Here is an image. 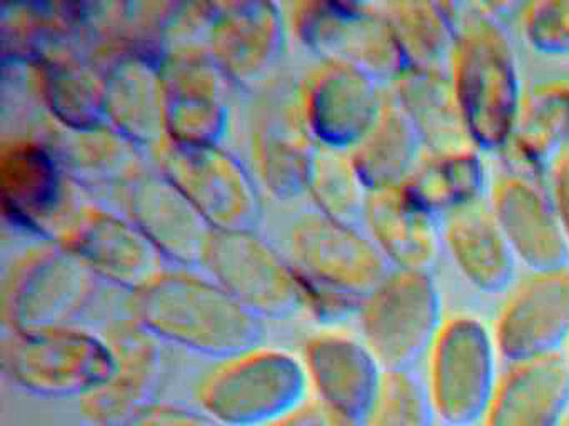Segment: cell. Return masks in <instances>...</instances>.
I'll return each instance as SVG.
<instances>
[{
    "mask_svg": "<svg viewBox=\"0 0 569 426\" xmlns=\"http://www.w3.org/2000/svg\"><path fill=\"white\" fill-rule=\"evenodd\" d=\"M129 316L162 345L214 362L261 345L262 320L206 273L166 268L131 293Z\"/></svg>",
    "mask_w": 569,
    "mask_h": 426,
    "instance_id": "6da1fadb",
    "label": "cell"
},
{
    "mask_svg": "<svg viewBox=\"0 0 569 426\" xmlns=\"http://www.w3.org/2000/svg\"><path fill=\"white\" fill-rule=\"evenodd\" d=\"M449 77L478 150H502L521 105L515 47L501 20L482 6H455Z\"/></svg>",
    "mask_w": 569,
    "mask_h": 426,
    "instance_id": "7a4b0ae2",
    "label": "cell"
},
{
    "mask_svg": "<svg viewBox=\"0 0 569 426\" xmlns=\"http://www.w3.org/2000/svg\"><path fill=\"white\" fill-rule=\"evenodd\" d=\"M0 362L14 388L44 399L84 402L116 369L114 349L106 333L76 323L8 332Z\"/></svg>",
    "mask_w": 569,
    "mask_h": 426,
    "instance_id": "3957f363",
    "label": "cell"
},
{
    "mask_svg": "<svg viewBox=\"0 0 569 426\" xmlns=\"http://www.w3.org/2000/svg\"><path fill=\"white\" fill-rule=\"evenodd\" d=\"M196 405L222 426H268L311 396L301 355L256 345L214 362L196 385Z\"/></svg>",
    "mask_w": 569,
    "mask_h": 426,
    "instance_id": "277c9868",
    "label": "cell"
},
{
    "mask_svg": "<svg viewBox=\"0 0 569 426\" xmlns=\"http://www.w3.org/2000/svg\"><path fill=\"white\" fill-rule=\"evenodd\" d=\"M291 22L299 43L319 60L358 67L382 85L406 69L379 3L302 0L292 3Z\"/></svg>",
    "mask_w": 569,
    "mask_h": 426,
    "instance_id": "5b68a950",
    "label": "cell"
},
{
    "mask_svg": "<svg viewBox=\"0 0 569 426\" xmlns=\"http://www.w3.org/2000/svg\"><path fill=\"white\" fill-rule=\"evenodd\" d=\"M98 276L56 242L32 246L14 260L2 288L8 332L72 325L91 303Z\"/></svg>",
    "mask_w": 569,
    "mask_h": 426,
    "instance_id": "8992f818",
    "label": "cell"
},
{
    "mask_svg": "<svg viewBox=\"0 0 569 426\" xmlns=\"http://www.w3.org/2000/svg\"><path fill=\"white\" fill-rule=\"evenodd\" d=\"M361 338L386 372L409 369L442 323L441 293L431 270L392 268L366 296Z\"/></svg>",
    "mask_w": 569,
    "mask_h": 426,
    "instance_id": "52a82bcc",
    "label": "cell"
},
{
    "mask_svg": "<svg viewBox=\"0 0 569 426\" xmlns=\"http://www.w3.org/2000/svg\"><path fill=\"white\" fill-rule=\"evenodd\" d=\"M152 150L164 173L212 230H256L262 216L258 179L222 145H181L164 140Z\"/></svg>",
    "mask_w": 569,
    "mask_h": 426,
    "instance_id": "ba28073f",
    "label": "cell"
},
{
    "mask_svg": "<svg viewBox=\"0 0 569 426\" xmlns=\"http://www.w3.org/2000/svg\"><path fill=\"white\" fill-rule=\"evenodd\" d=\"M495 348L481 320H442L428 349L429 403L442 423L468 426L485 416L498 383Z\"/></svg>",
    "mask_w": 569,
    "mask_h": 426,
    "instance_id": "9c48e42d",
    "label": "cell"
},
{
    "mask_svg": "<svg viewBox=\"0 0 569 426\" xmlns=\"http://www.w3.org/2000/svg\"><path fill=\"white\" fill-rule=\"evenodd\" d=\"M199 266L261 320L302 310L298 270L256 230H212Z\"/></svg>",
    "mask_w": 569,
    "mask_h": 426,
    "instance_id": "30bf717a",
    "label": "cell"
},
{
    "mask_svg": "<svg viewBox=\"0 0 569 426\" xmlns=\"http://www.w3.org/2000/svg\"><path fill=\"white\" fill-rule=\"evenodd\" d=\"M316 145L302 113L299 83L276 80L266 87L251 120V155L258 183L274 199H298L306 193Z\"/></svg>",
    "mask_w": 569,
    "mask_h": 426,
    "instance_id": "8fae6325",
    "label": "cell"
},
{
    "mask_svg": "<svg viewBox=\"0 0 569 426\" xmlns=\"http://www.w3.org/2000/svg\"><path fill=\"white\" fill-rule=\"evenodd\" d=\"M289 258L302 278L361 300L392 270L366 230L319 213L292 226Z\"/></svg>",
    "mask_w": 569,
    "mask_h": 426,
    "instance_id": "7c38bea8",
    "label": "cell"
},
{
    "mask_svg": "<svg viewBox=\"0 0 569 426\" xmlns=\"http://www.w3.org/2000/svg\"><path fill=\"white\" fill-rule=\"evenodd\" d=\"M52 242L82 260L98 280L138 292L164 272V256L124 215L101 205L76 206Z\"/></svg>",
    "mask_w": 569,
    "mask_h": 426,
    "instance_id": "4fadbf2b",
    "label": "cell"
},
{
    "mask_svg": "<svg viewBox=\"0 0 569 426\" xmlns=\"http://www.w3.org/2000/svg\"><path fill=\"white\" fill-rule=\"evenodd\" d=\"M166 140L181 145H221L229 130L232 82L206 45L166 55Z\"/></svg>",
    "mask_w": 569,
    "mask_h": 426,
    "instance_id": "5bb4252c",
    "label": "cell"
},
{
    "mask_svg": "<svg viewBox=\"0 0 569 426\" xmlns=\"http://www.w3.org/2000/svg\"><path fill=\"white\" fill-rule=\"evenodd\" d=\"M306 125L318 145L351 152L375 125L386 90L358 67L319 60L299 82Z\"/></svg>",
    "mask_w": 569,
    "mask_h": 426,
    "instance_id": "9a60e30c",
    "label": "cell"
},
{
    "mask_svg": "<svg viewBox=\"0 0 569 426\" xmlns=\"http://www.w3.org/2000/svg\"><path fill=\"white\" fill-rule=\"evenodd\" d=\"M76 186L44 139H16L0 150V199L6 216L52 242L76 209Z\"/></svg>",
    "mask_w": 569,
    "mask_h": 426,
    "instance_id": "2e32d148",
    "label": "cell"
},
{
    "mask_svg": "<svg viewBox=\"0 0 569 426\" xmlns=\"http://www.w3.org/2000/svg\"><path fill=\"white\" fill-rule=\"evenodd\" d=\"M286 45L282 7L268 0L211 2L206 49L232 85L256 87L274 69Z\"/></svg>",
    "mask_w": 569,
    "mask_h": 426,
    "instance_id": "e0dca14e",
    "label": "cell"
},
{
    "mask_svg": "<svg viewBox=\"0 0 569 426\" xmlns=\"http://www.w3.org/2000/svg\"><path fill=\"white\" fill-rule=\"evenodd\" d=\"M569 338V266L512 283L496 316L495 343L509 363L558 352Z\"/></svg>",
    "mask_w": 569,
    "mask_h": 426,
    "instance_id": "ac0fdd59",
    "label": "cell"
},
{
    "mask_svg": "<svg viewBox=\"0 0 569 426\" xmlns=\"http://www.w3.org/2000/svg\"><path fill=\"white\" fill-rule=\"evenodd\" d=\"M122 212L166 262L201 265L212 229L188 196L158 169L142 166L119 186Z\"/></svg>",
    "mask_w": 569,
    "mask_h": 426,
    "instance_id": "d6986e66",
    "label": "cell"
},
{
    "mask_svg": "<svg viewBox=\"0 0 569 426\" xmlns=\"http://www.w3.org/2000/svg\"><path fill=\"white\" fill-rule=\"evenodd\" d=\"M311 398L335 412L365 422L378 399L386 369L365 339L341 328H321L299 353Z\"/></svg>",
    "mask_w": 569,
    "mask_h": 426,
    "instance_id": "ffe728a7",
    "label": "cell"
},
{
    "mask_svg": "<svg viewBox=\"0 0 569 426\" xmlns=\"http://www.w3.org/2000/svg\"><path fill=\"white\" fill-rule=\"evenodd\" d=\"M488 203L516 258L531 272L568 266V235L539 182L515 172L502 173L489 186Z\"/></svg>",
    "mask_w": 569,
    "mask_h": 426,
    "instance_id": "44dd1931",
    "label": "cell"
},
{
    "mask_svg": "<svg viewBox=\"0 0 569 426\" xmlns=\"http://www.w3.org/2000/svg\"><path fill=\"white\" fill-rule=\"evenodd\" d=\"M116 356L111 379L81 402L82 419L126 426L158 399L166 372L164 346L129 316L108 333Z\"/></svg>",
    "mask_w": 569,
    "mask_h": 426,
    "instance_id": "7402d4cb",
    "label": "cell"
},
{
    "mask_svg": "<svg viewBox=\"0 0 569 426\" xmlns=\"http://www.w3.org/2000/svg\"><path fill=\"white\" fill-rule=\"evenodd\" d=\"M91 57L104 73L106 122L141 149L164 142L162 60L132 50L91 52Z\"/></svg>",
    "mask_w": 569,
    "mask_h": 426,
    "instance_id": "603a6c76",
    "label": "cell"
},
{
    "mask_svg": "<svg viewBox=\"0 0 569 426\" xmlns=\"http://www.w3.org/2000/svg\"><path fill=\"white\" fill-rule=\"evenodd\" d=\"M569 406V362L559 352L509 363L485 426H558Z\"/></svg>",
    "mask_w": 569,
    "mask_h": 426,
    "instance_id": "cb8c5ba5",
    "label": "cell"
},
{
    "mask_svg": "<svg viewBox=\"0 0 569 426\" xmlns=\"http://www.w3.org/2000/svg\"><path fill=\"white\" fill-rule=\"evenodd\" d=\"M441 236L459 275L472 288L499 293L512 285L516 256L488 200H476L442 215Z\"/></svg>",
    "mask_w": 569,
    "mask_h": 426,
    "instance_id": "d4e9b609",
    "label": "cell"
},
{
    "mask_svg": "<svg viewBox=\"0 0 569 426\" xmlns=\"http://www.w3.org/2000/svg\"><path fill=\"white\" fill-rule=\"evenodd\" d=\"M362 226L392 268L431 270L438 258V216L402 185L369 192Z\"/></svg>",
    "mask_w": 569,
    "mask_h": 426,
    "instance_id": "484cf974",
    "label": "cell"
},
{
    "mask_svg": "<svg viewBox=\"0 0 569 426\" xmlns=\"http://www.w3.org/2000/svg\"><path fill=\"white\" fill-rule=\"evenodd\" d=\"M569 149V82L548 80L522 93L515 129L506 143L509 172L539 182Z\"/></svg>",
    "mask_w": 569,
    "mask_h": 426,
    "instance_id": "4316f807",
    "label": "cell"
},
{
    "mask_svg": "<svg viewBox=\"0 0 569 426\" xmlns=\"http://www.w3.org/2000/svg\"><path fill=\"white\" fill-rule=\"evenodd\" d=\"M0 27L4 59L29 69L49 57L91 45L86 3H6Z\"/></svg>",
    "mask_w": 569,
    "mask_h": 426,
    "instance_id": "83f0119b",
    "label": "cell"
},
{
    "mask_svg": "<svg viewBox=\"0 0 569 426\" xmlns=\"http://www.w3.org/2000/svg\"><path fill=\"white\" fill-rule=\"evenodd\" d=\"M44 142L76 186H121L144 166L142 149L128 136L102 123L89 129H68L51 123Z\"/></svg>",
    "mask_w": 569,
    "mask_h": 426,
    "instance_id": "f1b7e54d",
    "label": "cell"
},
{
    "mask_svg": "<svg viewBox=\"0 0 569 426\" xmlns=\"http://www.w3.org/2000/svg\"><path fill=\"white\" fill-rule=\"evenodd\" d=\"M36 92L52 123L89 129L106 122L104 73L89 50L76 49L31 67Z\"/></svg>",
    "mask_w": 569,
    "mask_h": 426,
    "instance_id": "f546056e",
    "label": "cell"
},
{
    "mask_svg": "<svg viewBox=\"0 0 569 426\" xmlns=\"http://www.w3.org/2000/svg\"><path fill=\"white\" fill-rule=\"evenodd\" d=\"M389 92L428 152H456L475 146L459 109L451 77L445 70L406 67L389 83Z\"/></svg>",
    "mask_w": 569,
    "mask_h": 426,
    "instance_id": "4dcf8cb0",
    "label": "cell"
},
{
    "mask_svg": "<svg viewBox=\"0 0 569 426\" xmlns=\"http://www.w3.org/2000/svg\"><path fill=\"white\" fill-rule=\"evenodd\" d=\"M425 152L421 139L389 89L375 125L351 150L369 192L405 185Z\"/></svg>",
    "mask_w": 569,
    "mask_h": 426,
    "instance_id": "1f68e13d",
    "label": "cell"
},
{
    "mask_svg": "<svg viewBox=\"0 0 569 426\" xmlns=\"http://www.w3.org/2000/svg\"><path fill=\"white\" fill-rule=\"evenodd\" d=\"M402 186L439 219L451 210L485 199L488 172L476 146L445 153L425 150Z\"/></svg>",
    "mask_w": 569,
    "mask_h": 426,
    "instance_id": "d6a6232c",
    "label": "cell"
},
{
    "mask_svg": "<svg viewBox=\"0 0 569 426\" xmlns=\"http://www.w3.org/2000/svg\"><path fill=\"white\" fill-rule=\"evenodd\" d=\"M391 23L406 67L445 70L455 45L456 19L452 3L398 0L379 3Z\"/></svg>",
    "mask_w": 569,
    "mask_h": 426,
    "instance_id": "836d02e7",
    "label": "cell"
},
{
    "mask_svg": "<svg viewBox=\"0 0 569 426\" xmlns=\"http://www.w3.org/2000/svg\"><path fill=\"white\" fill-rule=\"evenodd\" d=\"M306 195L319 215L362 226L369 190L348 150L316 145L309 163Z\"/></svg>",
    "mask_w": 569,
    "mask_h": 426,
    "instance_id": "e575fe53",
    "label": "cell"
},
{
    "mask_svg": "<svg viewBox=\"0 0 569 426\" xmlns=\"http://www.w3.org/2000/svg\"><path fill=\"white\" fill-rule=\"evenodd\" d=\"M431 413L428 388L409 369H389L361 426H432Z\"/></svg>",
    "mask_w": 569,
    "mask_h": 426,
    "instance_id": "d590c367",
    "label": "cell"
},
{
    "mask_svg": "<svg viewBox=\"0 0 569 426\" xmlns=\"http://www.w3.org/2000/svg\"><path fill=\"white\" fill-rule=\"evenodd\" d=\"M526 40L546 55H569V0H538L522 10Z\"/></svg>",
    "mask_w": 569,
    "mask_h": 426,
    "instance_id": "8d00e7d4",
    "label": "cell"
},
{
    "mask_svg": "<svg viewBox=\"0 0 569 426\" xmlns=\"http://www.w3.org/2000/svg\"><path fill=\"white\" fill-rule=\"evenodd\" d=\"M126 426H222L198 405L156 399Z\"/></svg>",
    "mask_w": 569,
    "mask_h": 426,
    "instance_id": "74e56055",
    "label": "cell"
},
{
    "mask_svg": "<svg viewBox=\"0 0 569 426\" xmlns=\"http://www.w3.org/2000/svg\"><path fill=\"white\" fill-rule=\"evenodd\" d=\"M268 426H361V423L335 412L309 396L298 408L286 413Z\"/></svg>",
    "mask_w": 569,
    "mask_h": 426,
    "instance_id": "f35d334b",
    "label": "cell"
},
{
    "mask_svg": "<svg viewBox=\"0 0 569 426\" xmlns=\"http://www.w3.org/2000/svg\"><path fill=\"white\" fill-rule=\"evenodd\" d=\"M546 179H548L549 199L569 239V149L552 162Z\"/></svg>",
    "mask_w": 569,
    "mask_h": 426,
    "instance_id": "ab89813d",
    "label": "cell"
},
{
    "mask_svg": "<svg viewBox=\"0 0 569 426\" xmlns=\"http://www.w3.org/2000/svg\"><path fill=\"white\" fill-rule=\"evenodd\" d=\"M76 426H106V425H99V423H92V422H86V419H82L81 423H78Z\"/></svg>",
    "mask_w": 569,
    "mask_h": 426,
    "instance_id": "60d3db41",
    "label": "cell"
},
{
    "mask_svg": "<svg viewBox=\"0 0 569 426\" xmlns=\"http://www.w3.org/2000/svg\"><path fill=\"white\" fill-rule=\"evenodd\" d=\"M432 426H452V425H446V423H439V425H432Z\"/></svg>",
    "mask_w": 569,
    "mask_h": 426,
    "instance_id": "b9f144b4",
    "label": "cell"
}]
</instances>
